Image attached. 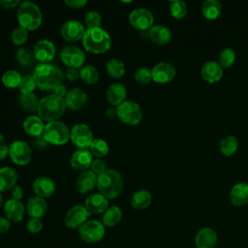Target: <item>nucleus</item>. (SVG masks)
<instances>
[{
    "mask_svg": "<svg viewBox=\"0 0 248 248\" xmlns=\"http://www.w3.org/2000/svg\"><path fill=\"white\" fill-rule=\"evenodd\" d=\"M37 87L42 90H54L57 86L63 84L65 75L61 69L53 64L40 63L35 67L32 74Z\"/></svg>",
    "mask_w": 248,
    "mask_h": 248,
    "instance_id": "nucleus-1",
    "label": "nucleus"
},
{
    "mask_svg": "<svg viewBox=\"0 0 248 248\" xmlns=\"http://www.w3.org/2000/svg\"><path fill=\"white\" fill-rule=\"evenodd\" d=\"M82 46L90 53H105L111 46V37L101 27L87 28L82 38Z\"/></svg>",
    "mask_w": 248,
    "mask_h": 248,
    "instance_id": "nucleus-2",
    "label": "nucleus"
},
{
    "mask_svg": "<svg viewBox=\"0 0 248 248\" xmlns=\"http://www.w3.org/2000/svg\"><path fill=\"white\" fill-rule=\"evenodd\" d=\"M97 188L108 200L115 199L123 191L122 175L115 170H107L97 176Z\"/></svg>",
    "mask_w": 248,
    "mask_h": 248,
    "instance_id": "nucleus-3",
    "label": "nucleus"
},
{
    "mask_svg": "<svg viewBox=\"0 0 248 248\" xmlns=\"http://www.w3.org/2000/svg\"><path fill=\"white\" fill-rule=\"evenodd\" d=\"M66 108L64 98L55 94H50L40 100L37 112L38 116L43 120L51 122L58 120L64 114Z\"/></svg>",
    "mask_w": 248,
    "mask_h": 248,
    "instance_id": "nucleus-4",
    "label": "nucleus"
},
{
    "mask_svg": "<svg viewBox=\"0 0 248 248\" xmlns=\"http://www.w3.org/2000/svg\"><path fill=\"white\" fill-rule=\"evenodd\" d=\"M17 21L19 26L27 31L35 30L42 24L43 14L37 4L24 1L17 9Z\"/></svg>",
    "mask_w": 248,
    "mask_h": 248,
    "instance_id": "nucleus-5",
    "label": "nucleus"
},
{
    "mask_svg": "<svg viewBox=\"0 0 248 248\" xmlns=\"http://www.w3.org/2000/svg\"><path fill=\"white\" fill-rule=\"evenodd\" d=\"M43 137L49 144L63 145L70 140V130L65 123L59 120L51 121L45 125Z\"/></svg>",
    "mask_w": 248,
    "mask_h": 248,
    "instance_id": "nucleus-6",
    "label": "nucleus"
},
{
    "mask_svg": "<svg viewBox=\"0 0 248 248\" xmlns=\"http://www.w3.org/2000/svg\"><path fill=\"white\" fill-rule=\"evenodd\" d=\"M117 117L127 125H138L142 118V111L139 104L132 100H126L116 107Z\"/></svg>",
    "mask_w": 248,
    "mask_h": 248,
    "instance_id": "nucleus-7",
    "label": "nucleus"
},
{
    "mask_svg": "<svg viewBox=\"0 0 248 248\" xmlns=\"http://www.w3.org/2000/svg\"><path fill=\"white\" fill-rule=\"evenodd\" d=\"M106 229L102 222L97 220H87L79 229V237L88 243L98 242L105 236Z\"/></svg>",
    "mask_w": 248,
    "mask_h": 248,
    "instance_id": "nucleus-8",
    "label": "nucleus"
},
{
    "mask_svg": "<svg viewBox=\"0 0 248 248\" xmlns=\"http://www.w3.org/2000/svg\"><path fill=\"white\" fill-rule=\"evenodd\" d=\"M9 156L14 164L26 166L32 159V149L26 141L15 140L9 145Z\"/></svg>",
    "mask_w": 248,
    "mask_h": 248,
    "instance_id": "nucleus-9",
    "label": "nucleus"
},
{
    "mask_svg": "<svg viewBox=\"0 0 248 248\" xmlns=\"http://www.w3.org/2000/svg\"><path fill=\"white\" fill-rule=\"evenodd\" d=\"M70 140L78 149H88L94 140L91 129L83 123L77 124L71 129Z\"/></svg>",
    "mask_w": 248,
    "mask_h": 248,
    "instance_id": "nucleus-10",
    "label": "nucleus"
},
{
    "mask_svg": "<svg viewBox=\"0 0 248 248\" xmlns=\"http://www.w3.org/2000/svg\"><path fill=\"white\" fill-rule=\"evenodd\" d=\"M61 61L68 68H76L80 69L85 62V54L77 46H65L60 49L59 52Z\"/></svg>",
    "mask_w": 248,
    "mask_h": 248,
    "instance_id": "nucleus-11",
    "label": "nucleus"
},
{
    "mask_svg": "<svg viewBox=\"0 0 248 248\" xmlns=\"http://www.w3.org/2000/svg\"><path fill=\"white\" fill-rule=\"evenodd\" d=\"M129 21L134 28L141 32L149 30L153 26L154 16L149 10L145 8H138L130 13Z\"/></svg>",
    "mask_w": 248,
    "mask_h": 248,
    "instance_id": "nucleus-12",
    "label": "nucleus"
},
{
    "mask_svg": "<svg viewBox=\"0 0 248 248\" xmlns=\"http://www.w3.org/2000/svg\"><path fill=\"white\" fill-rule=\"evenodd\" d=\"M89 213L84 205L77 204L72 206L64 217V223L69 229H79L88 219Z\"/></svg>",
    "mask_w": 248,
    "mask_h": 248,
    "instance_id": "nucleus-13",
    "label": "nucleus"
},
{
    "mask_svg": "<svg viewBox=\"0 0 248 248\" xmlns=\"http://www.w3.org/2000/svg\"><path fill=\"white\" fill-rule=\"evenodd\" d=\"M86 29L84 28V25L75 19L68 20L63 23L61 26V36L62 38L67 42H77L79 40H82Z\"/></svg>",
    "mask_w": 248,
    "mask_h": 248,
    "instance_id": "nucleus-14",
    "label": "nucleus"
},
{
    "mask_svg": "<svg viewBox=\"0 0 248 248\" xmlns=\"http://www.w3.org/2000/svg\"><path fill=\"white\" fill-rule=\"evenodd\" d=\"M33 53L36 60L40 61L41 63H48L54 58L56 48L52 42L46 39H42L37 41L35 44Z\"/></svg>",
    "mask_w": 248,
    "mask_h": 248,
    "instance_id": "nucleus-15",
    "label": "nucleus"
},
{
    "mask_svg": "<svg viewBox=\"0 0 248 248\" xmlns=\"http://www.w3.org/2000/svg\"><path fill=\"white\" fill-rule=\"evenodd\" d=\"M151 73L152 80L157 83H167L174 78L176 75V70L172 64L163 61L157 63L152 68Z\"/></svg>",
    "mask_w": 248,
    "mask_h": 248,
    "instance_id": "nucleus-16",
    "label": "nucleus"
},
{
    "mask_svg": "<svg viewBox=\"0 0 248 248\" xmlns=\"http://www.w3.org/2000/svg\"><path fill=\"white\" fill-rule=\"evenodd\" d=\"M84 207L90 215L104 213L108 208V201L100 193L90 194L85 199Z\"/></svg>",
    "mask_w": 248,
    "mask_h": 248,
    "instance_id": "nucleus-17",
    "label": "nucleus"
},
{
    "mask_svg": "<svg viewBox=\"0 0 248 248\" xmlns=\"http://www.w3.org/2000/svg\"><path fill=\"white\" fill-rule=\"evenodd\" d=\"M32 188L36 196L45 199L54 194L56 190V185L52 178L48 176H41L34 180Z\"/></svg>",
    "mask_w": 248,
    "mask_h": 248,
    "instance_id": "nucleus-18",
    "label": "nucleus"
},
{
    "mask_svg": "<svg viewBox=\"0 0 248 248\" xmlns=\"http://www.w3.org/2000/svg\"><path fill=\"white\" fill-rule=\"evenodd\" d=\"M64 100L69 109L78 110L86 104L87 94L80 88H72L67 92Z\"/></svg>",
    "mask_w": 248,
    "mask_h": 248,
    "instance_id": "nucleus-19",
    "label": "nucleus"
},
{
    "mask_svg": "<svg viewBox=\"0 0 248 248\" xmlns=\"http://www.w3.org/2000/svg\"><path fill=\"white\" fill-rule=\"evenodd\" d=\"M93 155L89 149H77L70 159L71 167L78 170H86L92 164Z\"/></svg>",
    "mask_w": 248,
    "mask_h": 248,
    "instance_id": "nucleus-20",
    "label": "nucleus"
},
{
    "mask_svg": "<svg viewBox=\"0 0 248 248\" xmlns=\"http://www.w3.org/2000/svg\"><path fill=\"white\" fill-rule=\"evenodd\" d=\"M25 206L23 203L15 199L8 200L4 204V212L6 217L13 222H19L23 219L25 213Z\"/></svg>",
    "mask_w": 248,
    "mask_h": 248,
    "instance_id": "nucleus-21",
    "label": "nucleus"
},
{
    "mask_svg": "<svg viewBox=\"0 0 248 248\" xmlns=\"http://www.w3.org/2000/svg\"><path fill=\"white\" fill-rule=\"evenodd\" d=\"M218 241V236L215 231L210 228L201 229L195 237L197 248H215Z\"/></svg>",
    "mask_w": 248,
    "mask_h": 248,
    "instance_id": "nucleus-22",
    "label": "nucleus"
},
{
    "mask_svg": "<svg viewBox=\"0 0 248 248\" xmlns=\"http://www.w3.org/2000/svg\"><path fill=\"white\" fill-rule=\"evenodd\" d=\"M96 186L97 175L92 170L81 171L76 180V188L80 194H87Z\"/></svg>",
    "mask_w": 248,
    "mask_h": 248,
    "instance_id": "nucleus-23",
    "label": "nucleus"
},
{
    "mask_svg": "<svg viewBox=\"0 0 248 248\" xmlns=\"http://www.w3.org/2000/svg\"><path fill=\"white\" fill-rule=\"evenodd\" d=\"M201 74L205 81L209 83H215L222 78L223 69L216 61H206L202 67Z\"/></svg>",
    "mask_w": 248,
    "mask_h": 248,
    "instance_id": "nucleus-24",
    "label": "nucleus"
},
{
    "mask_svg": "<svg viewBox=\"0 0 248 248\" xmlns=\"http://www.w3.org/2000/svg\"><path fill=\"white\" fill-rule=\"evenodd\" d=\"M230 201L234 206H243L248 203V183L238 182L230 191Z\"/></svg>",
    "mask_w": 248,
    "mask_h": 248,
    "instance_id": "nucleus-25",
    "label": "nucleus"
},
{
    "mask_svg": "<svg viewBox=\"0 0 248 248\" xmlns=\"http://www.w3.org/2000/svg\"><path fill=\"white\" fill-rule=\"evenodd\" d=\"M47 210V204L44 198L34 196L27 202L26 211L31 218L41 219Z\"/></svg>",
    "mask_w": 248,
    "mask_h": 248,
    "instance_id": "nucleus-26",
    "label": "nucleus"
},
{
    "mask_svg": "<svg viewBox=\"0 0 248 248\" xmlns=\"http://www.w3.org/2000/svg\"><path fill=\"white\" fill-rule=\"evenodd\" d=\"M126 96L127 89L120 82L112 83L107 89V99L113 106L117 107L126 101Z\"/></svg>",
    "mask_w": 248,
    "mask_h": 248,
    "instance_id": "nucleus-27",
    "label": "nucleus"
},
{
    "mask_svg": "<svg viewBox=\"0 0 248 248\" xmlns=\"http://www.w3.org/2000/svg\"><path fill=\"white\" fill-rule=\"evenodd\" d=\"M44 120L37 115H30L23 121V130L30 137H40L45 129Z\"/></svg>",
    "mask_w": 248,
    "mask_h": 248,
    "instance_id": "nucleus-28",
    "label": "nucleus"
},
{
    "mask_svg": "<svg viewBox=\"0 0 248 248\" xmlns=\"http://www.w3.org/2000/svg\"><path fill=\"white\" fill-rule=\"evenodd\" d=\"M149 39L159 46H164L170 41L171 32L167 26L155 24L149 29Z\"/></svg>",
    "mask_w": 248,
    "mask_h": 248,
    "instance_id": "nucleus-29",
    "label": "nucleus"
},
{
    "mask_svg": "<svg viewBox=\"0 0 248 248\" xmlns=\"http://www.w3.org/2000/svg\"><path fill=\"white\" fill-rule=\"evenodd\" d=\"M17 173L13 168H0V193L11 190L16 185Z\"/></svg>",
    "mask_w": 248,
    "mask_h": 248,
    "instance_id": "nucleus-30",
    "label": "nucleus"
},
{
    "mask_svg": "<svg viewBox=\"0 0 248 248\" xmlns=\"http://www.w3.org/2000/svg\"><path fill=\"white\" fill-rule=\"evenodd\" d=\"M152 202L151 194L146 190H139L135 192L131 199V205L134 209L143 210L147 208Z\"/></svg>",
    "mask_w": 248,
    "mask_h": 248,
    "instance_id": "nucleus-31",
    "label": "nucleus"
},
{
    "mask_svg": "<svg viewBox=\"0 0 248 248\" xmlns=\"http://www.w3.org/2000/svg\"><path fill=\"white\" fill-rule=\"evenodd\" d=\"M222 12L221 3L217 0H205L202 5V14L206 19H216Z\"/></svg>",
    "mask_w": 248,
    "mask_h": 248,
    "instance_id": "nucleus-32",
    "label": "nucleus"
},
{
    "mask_svg": "<svg viewBox=\"0 0 248 248\" xmlns=\"http://www.w3.org/2000/svg\"><path fill=\"white\" fill-rule=\"evenodd\" d=\"M122 219V210L117 205L109 206L103 214L102 223L105 227H113Z\"/></svg>",
    "mask_w": 248,
    "mask_h": 248,
    "instance_id": "nucleus-33",
    "label": "nucleus"
},
{
    "mask_svg": "<svg viewBox=\"0 0 248 248\" xmlns=\"http://www.w3.org/2000/svg\"><path fill=\"white\" fill-rule=\"evenodd\" d=\"M40 100L34 93L20 94L18 97V104L20 108L26 111H37Z\"/></svg>",
    "mask_w": 248,
    "mask_h": 248,
    "instance_id": "nucleus-34",
    "label": "nucleus"
},
{
    "mask_svg": "<svg viewBox=\"0 0 248 248\" xmlns=\"http://www.w3.org/2000/svg\"><path fill=\"white\" fill-rule=\"evenodd\" d=\"M237 147H238V140L232 135L225 137L220 141V150L222 154L227 157L232 156L236 152Z\"/></svg>",
    "mask_w": 248,
    "mask_h": 248,
    "instance_id": "nucleus-35",
    "label": "nucleus"
},
{
    "mask_svg": "<svg viewBox=\"0 0 248 248\" xmlns=\"http://www.w3.org/2000/svg\"><path fill=\"white\" fill-rule=\"evenodd\" d=\"M106 70L107 73L114 78H120L125 74V66L123 62L117 58L109 59L106 63Z\"/></svg>",
    "mask_w": 248,
    "mask_h": 248,
    "instance_id": "nucleus-36",
    "label": "nucleus"
},
{
    "mask_svg": "<svg viewBox=\"0 0 248 248\" xmlns=\"http://www.w3.org/2000/svg\"><path fill=\"white\" fill-rule=\"evenodd\" d=\"M79 78L87 84H95L99 80V72L92 65L82 66L79 69Z\"/></svg>",
    "mask_w": 248,
    "mask_h": 248,
    "instance_id": "nucleus-37",
    "label": "nucleus"
},
{
    "mask_svg": "<svg viewBox=\"0 0 248 248\" xmlns=\"http://www.w3.org/2000/svg\"><path fill=\"white\" fill-rule=\"evenodd\" d=\"M16 60L22 67H30L35 59L33 51L26 47H19L16 52Z\"/></svg>",
    "mask_w": 248,
    "mask_h": 248,
    "instance_id": "nucleus-38",
    "label": "nucleus"
},
{
    "mask_svg": "<svg viewBox=\"0 0 248 248\" xmlns=\"http://www.w3.org/2000/svg\"><path fill=\"white\" fill-rule=\"evenodd\" d=\"M170 13L177 19H182L187 16L188 8L187 4L182 0H173L170 3Z\"/></svg>",
    "mask_w": 248,
    "mask_h": 248,
    "instance_id": "nucleus-39",
    "label": "nucleus"
},
{
    "mask_svg": "<svg viewBox=\"0 0 248 248\" xmlns=\"http://www.w3.org/2000/svg\"><path fill=\"white\" fill-rule=\"evenodd\" d=\"M21 76L16 70H8L2 75V83L8 88L18 87L21 80Z\"/></svg>",
    "mask_w": 248,
    "mask_h": 248,
    "instance_id": "nucleus-40",
    "label": "nucleus"
},
{
    "mask_svg": "<svg viewBox=\"0 0 248 248\" xmlns=\"http://www.w3.org/2000/svg\"><path fill=\"white\" fill-rule=\"evenodd\" d=\"M90 152L92 153L93 156H96L97 158H101L106 156L108 151H109V147L108 144L107 143V141H105L102 139H95L90 147H89Z\"/></svg>",
    "mask_w": 248,
    "mask_h": 248,
    "instance_id": "nucleus-41",
    "label": "nucleus"
},
{
    "mask_svg": "<svg viewBox=\"0 0 248 248\" xmlns=\"http://www.w3.org/2000/svg\"><path fill=\"white\" fill-rule=\"evenodd\" d=\"M234 61H235V52L232 48L226 47L221 51L219 55L218 63L222 69L230 68L234 63Z\"/></svg>",
    "mask_w": 248,
    "mask_h": 248,
    "instance_id": "nucleus-42",
    "label": "nucleus"
},
{
    "mask_svg": "<svg viewBox=\"0 0 248 248\" xmlns=\"http://www.w3.org/2000/svg\"><path fill=\"white\" fill-rule=\"evenodd\" d=\"M37 87L36 81L32 75H26L21 78V80L18 85V89L21 94L33 93L34 89Z\"/></svg>",
    "mask_w": 248,
    "mask_h": 248,
    "instance_id": "nucleus-43",
    "label": "nucleus"
},
{
    "mask_svg": "<svg viewBox=\"0 0 248 248\" xmlns=\"http://www.w3.org/2000/svg\"><path fill=\"white\" fill-rule=\"evenodd\" d=\"M102 22V16L97 11H89L84 16V23L87 28L100 27Z\"/></svg>",
    "mask_w": 248,
    "mask_h": 248,
    "instance_id": "nucleus-44",
    "label": "nucleus"
},
{
    "mask_svg": "<svg viewBox=\"0 0 248 248\" xmlns=\"http://www.w3.org/2000/svg\"><path fill=\"white\" fill-rule=\"evenodd\" d=\"M28 39V31L20 26L14 29L11 34V40L15 45L21 46L23 45Z\"/></svg>",
    "mask_w": 248,
    "mask_h": 248,
    "instance_id": "nucleus-45",
    "label": "nucleus"
},
{
    "mask_svg": "<svg viewBox=\"0 0 248 248\" xmlns=\"http://www.w3.org/2000/svg\"><path fill=\"white\" fill-rule=\"evenodd\" d=\"M134 78L137 82L140 84H146L149 83L152 80V73L151 70L145 67L140 68L139 70L136 71L134 74Z\"/></svg>",
    "mask_w": 248,
    "mask_h": 248,
    "instance_id": "nucleus-46",
    "label": "nucleus"
},
{
    "mask_svg": "<svg viewBox=\"0 0 248 248\" xmlns=\"http://www.w3.org/2000/svg\"><path fill=\"white\" fill-rule=\"evenodd\" d=\"M44 224L39 218H31L26 223V229L31 233H38L43 230Z\"/></svg>",
    "mask_w": 248,
    "mask_h": 248,
    "instance_id": "nucleus-47",
    "label": "nucleus"
},
{
    "mask_svg": "<svg viewBox=\"0 0 248 248\" xmlns=\"http://www.w3.org/2000/svg\"><path fill=\"white\" fill-rule=\"evenodd\" d=\"M90 168H91V170H92L97 176L100 175L101 173H103L105 170H108L106 163H105L102 159H100V158L94 159V160L92 161V164H91Z\"/></svg>",
    "mask_w": 248,
    "mask_h": 248,
    "instance_id": "nucleus-48",
    "label": "nucleus"
},
{
    "mask_svg": "<svg viewBox=\"0 0 248 248\" xmlns=\"http://www.w3.org/2000/svg\"><path fill=\"white\" fill-rule=\"evenodd\" d=\"M64 4L72 9H80L87 4V0H65Z\"/></svg>",
    "mask_w": 248,
    "mask_h": 248,
    "instance_id": "nucleus-49",
    "label": "nucleus"
},
{
    "mask_svg": "<svg viewBox=\"0 0 248 248\" xmlns=\"http://www.w3.org/2000/svg\"><path fill=\"white\" fill-rule=\"evenodd\" d=\"M65 77L70 81H75L79 78V69L76 68H68L66 70Z\"/></svg>",
    "mask_w": 248,
    "mask_h": 248,
    "instance_id": "nucleus-50",
    "label": "nucleus"
},
{
    "mask_svg": "<svg viewBox=\"0 0 248 248\" xmlns=\"http://www.w3.org/2000/svg\"><path fill=\"white\" fill-rule=\"evenodd\" d=\"M34 145L36 146L37 149H39V150H44V149H46V148L49 145V143L46 140V139H45V138L43 137V135H42V136H40V137L35 138Z\"/></svg>",
    "mask_w": 248,
    "mask_h": 248,
    "instance_id": "nucleus-51",
    "label": "nucleus"
},
{
    "mask_svg": "<svg viewBox=\"0 0 248 248\" xmlns=\"http://www.w3.org/2000/svg\"><path fill=\"white\" fill-rule=\"evenodd\" d=\"M10 191H11V194H12V197H13L12 199L18 200V201H20V199H22V197H23V189H22L21 186L16 184Z\"/></svg>",
    "mask_w": 248,
    "mask_h": 248,
    "instance_id": "nucleus-52",
    "label": "nucleus"
},
{
    "mask_svg": "<svg viewBox=\"0 0 248 248\" xmlns=\"http://www.w3.org/2000/svg\"><path fill=\"white\" fill-rule=\"evenodd\" d=\"M0 5L4 9H14L20 5L19 0H0Z\"/></svg>",
    "mask_w": 248,
    "mask_h": 248,
    "instance_id": "nucleus-53",
    "label": "nucleus"
},
{
    "mask_svg": "<svg viewBox=\"0 0 248 248\" xmlns=\"http://www.w3.org/2000/svg\"><path fill=\"white\" fill-rule=\"evenodd\" d=\"M11 228V221L7 217H0V233L7 232Z\"/></svg>",
    "mask_w": 248,
    "mask_h": 248,
    "instance_id": "nucleus-54",
    "label": "nucleus"
},
{
    "mask_svg": "<svg viewBox=\"0 0 248 248\" xmlns=\"http://www.w3.org/2000/svg\"><path fill=\"white\" fill-rule=\"evenodd\" d=\"M53 91H54L53 94L58 95L59 97H62V98H65V96H66V94H67V92H68V91L66 90V87H65L64 84H61V85L57 86Z\"/></svg>",
    "mask_w": 248,
    "mask_h": 248,
    "instance_id": "nucleus-55",
    "label": "nucleus"
},
{
    "mask_svg": "<svg viewBox=\"0 0 248 248\" xmlns=\"http://www.w3.org/2000/svg\"><path fill=\"white\" fill-rule=\"evenodd\" d=\"M9 155V146L3 142H0V160L5 159Z\"/></svg>",
    "mask_w": 248,
    "mask_h": 248,
    "instance_id": "nucleus-56",
    "label": "nucleus"
},
{
    "mask_svg": "<svg viewBox=\"0 0 248 248\" xmlns=\"http://www.w3.org/2000/svg\"><path fill=\"white\" fill-rule=\"evenodd\" d=\"M107 115L108 117L109 118H114V117H117V110H116V108H108L107 109Z\"/></svg>",
    "mask_w": 248,
    "mask_h": 248,
    "instance_id": "nucleus-57",
    "label": "nucleus"
},
{
    "mask_svg": "<svg viewBox=\"0 0 248 248\" xmlns=\"http://www.w3.org/2000/svg\"><path fill=\"white\" fill-rule=\"evenodd\" d=\"M2 204H3V196H2V194L0 193V207L2 206Z\"/></svg>",
    "mask_w": 248,
    "mask_h": 248,
    "instance_id": "nucleus-58",
    "label": "nucleus"
},
{
    "mask_svg": "<svg viewBox=\"0 0 248 248\" xmlns=\"http://www.w3.org/2000/svg\"><path fill=\"white\" fill-rule=\"evenodd\" d=\"M2 140H3V137H2V135L0 134V142H2Z\"/></svg>",
    "mask_w": 248,
    "mask_h": 248,
    "instance_id": "nucleus-59",
    "label": "nucleus"
},
{
    "mask_svg": "<svg viewBox=\"0 0 248 248\" xmlns=\"http://www.w3.org/2000/svg\"><path fill=\"white\" fill-rule=\"evenodd\" d=\"M0 240H1V236H0Z\"/></svg>",
    "mask_w": 248,
    "mask_h": 248,
    "instance_id": "nucleus-60",
    "label": "nucleus"
},
{
    "mask_svg": "<svg viewBox=\"0 0 248 248\" xmlns=\"http://www.w3.org/2000/svg\"><path fill=\"white\" fill-rule=\"evenodd\" d=\"M29 248H32V247H29Z\"/></svg>",
    "mask_w": 248,
    "mask_h": 248,
    "instance_id": "nucleus-61",
    "label": "nucleus"
}]
</instances>
